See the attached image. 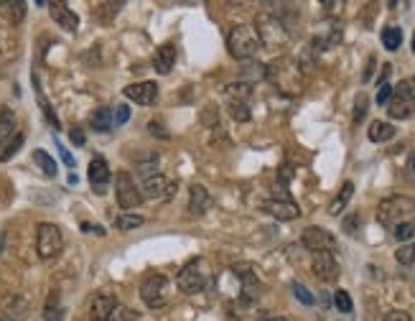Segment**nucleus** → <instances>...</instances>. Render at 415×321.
<instances>
[{"instance_id": "1", "label": "nucleus", "mask_w": 415, "mask_h": 321, "mask_svg": "<svg viewBox=\"0 0 415 321\" xmlns=\"http://www.w3.org/2000/svg\"><path fill=\"white\" fill-rule=\"evenodd\" d=\"M303 67L288 56H281V59H275V62L265 64V79L270 85L283 94H290V97H296V94L303 92Z\"/></svg>"}, {"instance_id": "2", "label": "nucleus", "mask_w": 415, "mask_h": 321, "mask_svg": "<svg viewBox=\"0 0 415 321\" xmlns=\"http://www.w3.org/2000/svg\"><path fill=\"white\" fill-rule=\"evenodd\" d=\"M255 33H258L260 39V46L267 49H283L290 41L288 26L283 24L275 13H260L255 18Z\"/></svg>"}, {"instance_id": "3", "label": "nucleus", "mask_w": 415, "mask_h": 321, "mask_svg": "<svg viewBox=\"0 0 415 321\" xmlns=\"http://www.w3.org/2000/svg\"><path fill=\"white\" fill-rule=\"evenodd\" d=\"M227 49L229 54L240 59V62H250L260 51V39L252 26H235L227 33Z\"/></svg>"}, {"instance_id": "4", "label": "nucleus", "mask_w": 415, "mask_h": 321, "mask_svg": "<svg viewBox=\"0 0 415 321\" xmlns=\"http://www.w3.org/2000/svg\"><path fill=\"white\" fill-rule=\"evenodd\" d=\"M407 214H413V199L407 196H387L377 207V222L392 229L407 222Z\"/></svg>"}, {"instance_id": "5", "label": "nucleus", "mask_w": 415, "mask_h": 321, "mask_svg": "<svg viewBox=\"0 0 415 321\" xmlns=\"http://www.w3.org/2000/svg\"><path fill=\"white\" fill-rule=\"evenodd\" d=\"M209 275L212 273H209V268H206V260L196 258L181 268L179 278H176V286H179V290H184V293H199V290H204V286L209 283Z\"/></svg>"}, {"instance_id": "6", "label": "nucleus", "mask_w": 415, "mask_h": 321, "mask_svg": "<svg viewBox=\"0 0 415 321\" xmlns=\"http://www.w3.org/2000/svg\"><path fill=\"white\" fill-rule=\"evenodd\" d=\"M36 250L41 260H54L64 250V235L62 229L51 222H41L36 227Z\"/></svg>"}, {"instance_id": "7", "label": "nucleus", "mask_w": 415, "mask_h": 321, "mask_svg": "<svg viewBox=\"0 0 415 321\" xmlns=\"http://www.w3.org/2000/svg\"><path fill=\"white\" fill-rule=\"evenodd\" d=\"M141 298L148 309H164L168 304V278L164 273H150L141 283Z\"/></svg>"}, {"instance_id": "8", "label": "nucleus", "mask_w": 415, "mask_h": 321, "mask_svg": "<svg viewBox=\"0 0 415 321\" xmlns=\"http://www.w3.org/2000/svg\"><path fill=\"white\" fill-rule=\"evenodd\" d=\"M115 196H118V204L123 209H135L145 199L141 186L135 184V179L127 171H118V176H115Z\"/></svg>"}, {"instance_id": "9", "label": "nucleus", "mask_w": 415, "mask_h": 321, "mask_svg": "<svg viewBox=\"0 0 415 321\" xmlns=\"http://www.w3.org/2000/svg\"><path fill=\"white\" fill-rule=\"evenodd\" d=\"M387 112L395 120H405L415 112V94L410 92V82H400L398 89H392V97L387 102Z\"/></svg>"}, {"instance_id": "10", "label": "nucleus", "mask_w": 415, "mask_h": 321, "mask_svg": "<svg viewBox=\"0 0 415 321\" xmlns=\"http://www.w3.org/2000/svg\"><path fill=\"white\" fill-rule=\"evenodd\" d=\"M301 240H303V245L311 252H337V240H334V235L326 232L324 227H316V225L306 227Z\"/></svg>"}, {"instance_id": "11", "label": "nucleus", "mask_w": 415, "mask_h": 321, "mask_svg": "<svg viewBox=\"0 0 415 321\" xmlns=\"http://www.w3.org/2000/svg\"><path fill=\"white\" fill-rule=\"evenodd\" d=\"M87 176H89V184H92L94 194H105V191H107V186H110L112 171H110V166H107V161H105L102 156H97V158H92V161H89Z\"/></svg>"}, {"instance_id": "12", "label": "nucleus", "mask_w": 415, "mask_h": 321, "mask_svg": "<svg viewBox=\"0 0 415 321\" xmlns=\"http://www.w3.org/2000/svg\"><path fill=\"white\" fill-rule=\"evenodd\" d=\"M311 268H314L316 278L324 283H334L339 278V263L334 258V252H314Z\"/></svg>"}, {"instance_id": "13", "label": "nucleus", "mask_w": 415, "mask_h": 321, "mask_svg": "<svg viewBox=\"0 0 415 321\" xmlns=\"http://www.w3.org/2000/svg\"><path fill=\"white\" fill-rule=\"evenodd\" d=\"M263 209L270 214V217H275V220L281 222H290V220H298L301 217V207H298L296 202H290V199H270V202L263 204Z\"/></svg>"}, {"instance_id": "14", "label": "nucleus", "mask_w": 415, "mask_h": 321, "mask_svg": "<svg viewBox=\"0 0 415 321\" xmlns=\"http://www.w3.org/2000/svg\"><path fill=\"white\" fill-rule=\"evenodd\" d=\"M125 97L135 105H153L158 100V87L156 82H135L125 87Z\"/></svg>"}, {"instance_id": "15", "label": "nucleus", "mask_w": 415, "mask_h": 321, "mask_svg": "<svg viewBox=\"0 0 415 321\" xmlns=\"http://www.w3.org/2000/svg\"><path fill=\"white\" fill-rule=\"evenodd\" d=\"M48 13H51V18L56 21V26H62L64 31L74 33L79 28L77 13H74L67 3H48Z\"/></svg>"}, {"instance_id": "16", "label": "nucleus", "mask_w": 415, "mask_h": 321, "mask_svg": "<svg viewBox=\"0 0 415 321\" xmlns=\"http://www.w3.org/2000/svg\"><path fill=\"white\" fill-rule=\"evenodd\" d=\"M141 179H143V189H145V196H148V199L168 196L173 191V186H176V184H168L161 173H145Z\"/></svg>"}, {"instance_id": "17", "label": "nucleus", "mask_w": 415, "mask_h": 321, "mask_svg": "<svg viewBox=\"0 0 415 321\" xmlns=\"http://www.w3.org/2000/svg\"><path fill=\"white\" fill-rule=\"evenodd\" d=\"M0 313L6 321H21L28 313V301L24 296H6L0 304Z\"/></svg>"}, {"instance_id": "18", "label": "nucleus", "mask_w": 415, "mask_h": 321, "mask_svg": "<svg viewBox=\"0 0 415 321\" xmlns=\"http://www.w3.org/2000/svg\"><path fill=\"white\" fill-rule=\"evenodd\" d=\"M209 207H212V194H209L206 189L199 186V184H194V186L188 189V214L202 217Z\"/></svg>"}, {"instance_id": "19", "label": "nucleus", "mask_w": 415, "mask_h": 321, "mask_svg": "<svg viewBox=\"0 0 415 321\" xmlns=\"http://www.w3.org/2000/svg\"><path fill=\"white\" fill-rule=\"evenodd\" d=\"M115 306H118V298L112 296V293H97V296L92 298L89 316H92V321H107Z\"/></svg>"}, {"instance_id": "20", "label": "nucleus", "mask_w": 415, "mask_h": 321, "mask_svg": "<svg viewBox=\"0 0 415 321\" xmlns=\"http://www.w3.org/2000/svg\"><path fill=\"white\" fill-rule=\"evenodd\" d=\"M173 64H176V46L173 44L158 46L156 54H153V67H156L158 74H171Z\"/></svg>"}, {"instance_id": "21", "label": "nucleus", "mask_w": 415, "mask_h": 321, "mask_svg": "<svg viewBox=\"0 0 415 321\" xmlns=\"http://www.w3.org/2000/svg\"><path fill=\"white\" fill-rule=\"evenodd\" d=\"M13 135H16V115L8 107H0V148H6Z\"/></svg>"}, {"instance_id": "22", "label": "nucleus", "mask_w": 415, "mask_h": 321, "mask_svg": "<svg viewBox=\"0 0 415 321\" xmlns=\"http://www.w3.org/2000/svg\"><path fill=\"white\" fill-rule=\"evenodd\" d=\"M250 92L252 87L247 82H232V85L224 87V94H227V102H247L250 105Z\"/></svg>"}, {"instance_id": "23", "label": "nucleus", "mask_w": 415, "mask_h": 321, "mask_svg": "<svg viewBox=\"0 0 415 321\" xmlns=\"http://www.w3.org/2000/svg\"><path fill=\"white\" fill-rule=\"evenodd\" d=\"M44 321H64V306L62 298L56 290H51L46 298V306H44Z\"/></svg>"}, {"instance_id": "24", "label": "nucleus", "mask_w": 415, "mask_h": 321, "mask_svg": "<svg viewBox=\"0 0 415 321\" xmlns=\"http://www.w3.org/2000/svg\"><path fill=\"white\" fill-rule=\"evenodd\" d=\"M89 125H92L94 133H110V128H112V110H107V107H100V110H94V115L89 118Z\"/></svg>"}, {"instance_id": "25", "label": "nucleus", "mask_w": 415, "mask_h": 321, "mask_svg": "<svg viewBox=\"0 0 415 321\" xmlns=\"http://www.w3.org/2000/svg\"><path fill=\"white\" fill-rule=\"evenodd\" d=\"M352 194H354V184L352 181H346L344 186H342V191L337 194V199L329 204V214H334V217H339L342 211H344V207L349 204V199H352Z\"/></svg>"}, {"instance_id": "26", "label": "nucleus", "mask_w": 415, "mask_h": 321, "mask_svg": "<svg viewBox=\"0 0 415 321\" xmlns=\"http://www.w3.org/2000/svg\"><path fill=\"white\" fill-rule=\"evenodd\" d=\"M369 141L372 143H385L390 141L392 135H395V128L390 125V123H382V120H375L372 125H369Z\"/></svg>"}, {"instance_id": "27", "label": "nucleus", "mask_w": 415, "mask_h": 321, "mask_svg": "<svg viewBox=\"0 0 415 321\" xmlns=\"http://www.w3.org/2000/svg\"><path fill=\"white\" fill-rule=\"evenodd\" d=\"M33 161H36V164L41 166V171L46 173L48 179H54L56 173H59V168H56V161H54L51 156H48V153H46L44 148H36V150H33Z\"/></svg>"}, {"instance_id": "28", "label": "nucleus", "mask_w": 415, "mask_h": 321, "mask_svg": "<svg viewBox=\"0 0 415 321\" xmlns=\"http://www.w3.org/2000/svg\"><path fill=\"white\" fill-rule=\"evenodd\" d=\"M0 8H3V16L8 18L10 24H21L26 18V3L16 0V3H0Z\"/></svg>"}, {"instance_id": "29", "label": "nucleus", "mask_w": 415, "mask_h": 321, "mask_svg": "<svg viewBox=\"0 0 415 321\" xmlns=\"http://www.w3.org/2000/svg\"><path fill=\"white\" fill-rule=\"evenodd\" d=\"M400 44H403V31H400V28H395V26L385 28V31H382V46L387 49V51H398Z\"/></svg>"}, {"instance_id": "30", "label": "nucleus", "mask_w": 415, "mask_h": 321, "mask_svg": "<svg viewBox=\"0 0 415 321\" xmlns=\"http://www.w3.org/2000/svg\"><path fill=\"white\" fill-rule=\"evenodd\" d=\"M24 141H26V133H16V135H13V138L8 141V146L3 148V153H0V161H10V158H13L18 150H21Z\"/></svg>"}, {"instance_id": "31", "label": "nucleus", "mask_w": 415, "mask_h": 321, "mask_svg": "<svg viewBox=\"0 0 415 321\" xmlns=\"http://www.w3.org/2000/svg\"><path fill=\"white\" fill-rule=\"evenodd\" d=\"M138 316H141L138 311H133V309H127V306L118 304L115 309H112L110 319H107V321H138Z\"/></svg>"}, {"instance_id": "32", "label": "nucleus", "mask_w": 415, "mask_h": 321, "mask_svg": "<svg viewBox=\"0 0 415 321\" xmlns=\"http://www.w3.org/2000/svg\"><path fill=\"white\" fill-rule=\"evenodd\" d=\"M392 232H395V240H400V243H410L413 235H415V222L413 220L403 222V225H398Z\"/></svg>"}, {"instance_id": "33", "label": "nucleus", "mask_w": 415, "mask_h": 321, "mask_svg": "<svg viewBox=\"0 0 415 321\" xmlns=\"http://www.w3.org/2000/svg\"><path fill=\"white\" fill-rule=\"evenodd\" d=\"M290 290H293V296H296L298 301H301V304H306V306H314V304H316L314 293L306 288L303 283H290Z\"/></svg>"}, {"instance_id": "34", "label": "nucleus", "mask_w": 415, "mask_h": 321, "mask_svg": "<svg viewBox=\"0 0 415 321\" xmlns=\"http://www.w3.org/2000/svg\"><path fill=\"white\" fill-rule=\"evenodd\" d=\"M143 225V217H138V214H120L118 220H115V227L118 229H135Z\"/></svg>"}, {"instance_id": "35", "label": "nucleus", "mask_w": 415, "mask_h": 321, "mask_svg": "<svg viewBox=\"0 0 415 321\" xmlns=\"http://www.w3.org/2000/svg\"><path fill=\"white\" fill-rule=\"evenodd\" d=\"M229 112H232V118L240 120V123H247V120L252 118L247 102H232V105H229Z\"/></svg>"}, {"instance_id": "36", "label": "nucleus", "mask_w": 415, "mask_h": 321, "mask_svg": "<svg viewBox=\"0 0 415 321\" xmlns=\"http://www.w3.org/2000/svg\"><path fill=\"white\" fill-rule=\"evenodd\" d=\"M334 306H337V309H339L342 313H349V311L354 309L352 296H349L346 290H337V293H334Z\"/></svg>"}, {"instance_id": "37", "label": "nucleus", "mask_w": 415, "mask_h": 321, "mask_svg": "<svg viewBox=\"0 0 415 321\" xmlns=\"http://www.w3.org/2000/svg\"><path fill=\"white\" fill-rule=\"evenodd\" d=\"M395 258H398L400 266H410V263H415V243L403 245V248L395 252Z\"/></svg>"}, {"instance_id": "38", "label": "nucleus", "mask_w": 415, "mask_h": 321, "mask_svg": "<svg viewBox=\"0 0 415 321\" xmlns=\"http://www.w3.org/2000/svg\"><path fill=\"white\" fill-rule=\"evenodd\" d=\"M39 105H41V110H44V118H46V123H48V125L54 128V130H59V120H56L54 110H51V105H48V102L44 100V97H41V94H39Z\"/></svg>"}, {"instance_id": "39", "label": "nucleus", "mask_w": 415, "mask_h": 321, "mask_svg": "<svg viewBox=\"0 0 415 321\" xmlns=\"http://www.w3.org/2000/svg\"><path fill=\"white\" fill-rule=\"evenodd\" d=\"M360 225H362L360 214H349V217L344 220V225H342V227H344L346 235H357V229H360Z\"/></svg>"}, {"instance_id": "40", "label": "nucleus", "mask_w": 415, "mask_h": 321, "mask_svg": "<svg viewBox=\"0 0 415 321\" xmlns=\"http://www.w3.org/2000/svg\"><path fill=\"white\" fill-rule=\"evenodd\" d=\"M392 89H395V87L392 85H387V82H385V85H380V89H377V105H387V102H390V97H392Z\"/></svg>"}, {"instance_id": "41", "label": "nucleus", "mask_w": 415, "mask_h": 321, "mask_svg": "<svg viewBox=\"0 0 415 321\" xmlns=\"http://www.w3.org/2000/svg\"><path fill=\"white\" fill-rule=\"evenodd\" d=\"M364 112H367V97L360 94V97H357V107H354V123H360V120L364 118Z\"/></svg>"}, {"instance_id": "42", "label": "nucleus", "mask_w": 415, "mask_h": 321, "mask_svg": "<svg viewBox=\"0 0 415 321\" xmlns=\"http://www.w3.org/2000/svg\"><path fill=\"white\" fill-rule=\"evenodd\" d=\"M115 123H118V125H123V123H127V120H130V107H127V105H120L118 110H115Z\"/></svg>"}, {"instance_id": "43", "label": "nucleus", "mask_w": 415, "mask_h": 321, "mask_svg": "<svg viewBox=\"0 0 415 321\" xmlns=\"http://www.w3.org/2000/svg\"><path fill=\"white\" fill-rule=\"evenodd\" d=\"M56 150L62 153V161H64V164L69 166V168H74V158H71V153H69V150H67V148H64V146H62V143H59V141H56Z\"/></svg>"}, {"instance_id": "44", "label": "nucleus", "mask_w": 415, "mask_h": 321, "mask_svg": "<svg viewBox=\"0 0 415 321\" xmlns=\"http://www.w3.org/2000/svg\"><path fill=\"white\" fill-rule=\"evenodd\" d=\"M385 321H413L407 311H390L385 316Z\"/></svg>"}, {"instance_id": "45", "label": "nucleus", "mask_w": 415, "mask_h": 321, "mask_svg": "<svg viewBox=\"0 0 415 321\" xmlns=\"http://www.w3.org/2000/svg\"><path fill=\"white\" fill-rule=\"evenodd\" d=\"M69 138H71V143H74V146H85V143H87L85 133H82V130H79V128H71Z\"/></svg>"}, {"instance_id": "46", "label": "nucleus", "mask_w": 415, "mask_h": 321, "mask_svg": "<svg viewBox=\"0 0 415 321\" xmlns=\"http://www.w3.org/2000/svg\"><path fill=\"white\" fill-rule=\"evenodd\" d=\"M148 130H150V133H153V135H158V138H164V141H166V138H168V133H166V130H164V128H161V125H156V123H150Z\"/></svg>"}, {"instance_id": "47", "label": "nucleus", "mask_w": 415, "mask_h": 321, "mask_svg": "<svg viewBox=\"0 0 415 321\" xmlns=\"http://www.w3.org/2000/svg\"><path fill=\"white\" fill-rule=\"evenodd\" d=\"M3 248H6V232H0V252H3Z\"/></svg>"}, {"instance_id": "48", "label": "nucleus", "mask_w": 415, "mask_h": 321, "mask_svg": "<svg viewBox=\"0 0 415 321\" xmlns=\"http://www.w3.org/2000/svg\"><path fill=\"white\" fill-rule=\"evenodd\" d=\"M265 321H288V319H283V316H275V319H265Z\"/></svg>"}, {"instance_id": "49", "label": "nucleus", "mask_w": 415, "mask_h": 321, "mask_svg": "<svg viewBox=\"0 0 415 321\" xmlns=\"http://www.w3.org/2000/svg\"><path fill=\"white\" fill-rule=\"evenodd\" d=\"M413 51H415V36H413Z\"/></svg>"}, {"instance_id": "50", "label": "nucleus", "mask_w": 415, "mask_h": 321, "mask_svg": "<svg viewBox=\"0 0 415 321\" xmlns=\"http://www.w3.org/2000/svg\"><path fill=\"white\" fill-rule=\"evenodd\" d=\"M413 171H415V158H413Z\"/></svg>"}]
</instances>
